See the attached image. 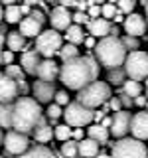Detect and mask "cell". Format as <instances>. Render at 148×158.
<instances>
[{
  "mask_svg": "<svg viewBox=\"0 0 148 158\" xmlns=\"http://www.w3.org/2000/svg\"><path fill=\"white\" fill-rule=\"evenodd\" d=\"M99 77V61L91 57H75L65 61L59 67V79L67 89L81 91L83 87L91 85Z\"/></svg>",
  "mask_w": 148,
  "mask_h": 158,
  "instance_id": "cell-1",
  "label": "cell"
},
{
  "mask_svg": "<svg viewBox=\"0 0 148 158\" xmlns=\"http://www.w3.org/2000/svg\"><path fill=\"white\" fill-rule=\"evenodd\" d=\"M43 123L42 107L32 97H18L14 103V117H12V128L22 135H30Z\"/></svg>",
  "mask_w": 148,
  "mask_h": 158,
  "instance_id": "cell-2",
  "label": "cell"
},
{
  "mask_svg": "<svg viewBox=\"0 0 148 158\" xmlns=\"http://www.w3.org/2000/svg\"><path fill=\"white\" fill-rule=\"evenodd\" d=\"M95 56H97V61L111 71V69H118L121 65H125L126 48L122 46V40L107 36V38H103V40L97 42Z\"/></svg>",
  "mask_w": 148,
  "mask_h": 158,
  "instance_id": "cell-3",
  "label": "cell"
},
{
  "mask_svg": "<svg viewBox=\"0 0 148 158\" xmlns=\"http://www.w3.org/2000/svg\"><path fill=\"white\" fill-rule=\"evenodd\" d=\"M111 99V87L105 81H93L91 85L77 91V103L87 109H97Z\"/></svg>",
  "mask_w": 148,
  "mask_h": 158,
  "instance_id": "cell-4",
  "label": "cell"
},
{
  "mask_svg": "<svg viewBox=\"0 0 148 158\" xmlns=\"http://www.w3.org/2000/svg\"><path fill=\"white\" fill-rule=\"evenodd\" d=\"M111 158H148V150L142 140L125 136L113 144Z\"/></svg>",
  "mask_w": 148,
  "mask_h": 158,
  "instance_id": "cell-5",
  "label": "cell"
},
{
  "mask_svg": "<svg viewBox=\"0 0 148 158\" xmlns=\"http://www.w3.org/2000/svg\"><path fill=\"white\" fill-rule=\"evenodd\" d=\"M61 48H63L61 34H57L56 30H46L36 38V52L46 59H51L56 53H59Z\"/></svg>",
  "mask_w": 148,
  "mask_h": 158,
  "instance_id": "cell-6",
  "label": "cell"
},
{
  "mask_svg": "<svg viewBox=\"0 0 148 158\" xmlns=\"http://www.w3.org/2000/svg\"><path fill=\"white\" fill-rule=\"evenodd\" d=\"M125 71L132 81L148 79V53L144 52H130L125 61Z\"/></svg>",
  "mask_w": 148,
  "mask_h": 158,
  "instance_id": "cell-7",
  "label": "cell"
},
{
  "mask_svg": "<svg viewBox=\"0 0 148 158\" xmlns=\"http://www.w3.org/2000/svg\"><path fill=\"white\" fill-rule=\"evenodd\" d=\"M63 118H65V125H69V127H87L95 118V111L83 107L81 103L75 101V103H69L65 107Z\"/></svg>",
  "mask_w": 148,
  "mask_h": 158,
  "instance_id": "cell-8",
  "label": "cell"
},
{
  "mask_svg": "<svg viewBox=\"0 0 148 158\" xmlns=\"http://www.w3.org/2000/svg\"><path fill=\"white\" fill-rule=\"evenodd\" d=\"M4 148H6L8 154H14V156H22L24 152L30 150V142H28V136L22 135V132H16V131H8L6 136H4Z\"/></svg>",
  "mask_w": 148,
  "mask_h": 158,
  "instance_id": "cell-9",
  "label": "cell"
},
{
  "mask_svg": "<svg viewBox=\"0 0 148 158\" xmlns=\"http://www.w3.org/2000/svg\"><path fill=\"white\" fill-rule=\"evenodd\" d=\"M18 83L10 79L6 73H0V105H12L18 101Z\"/></svg>",
  "mask_w": 148,
  "mask_h": 158,
  "instance_id": "cell-10",
  "label": "cell"
},
{
  "mask_svg": "<svg viewBox=\"0 0 148 158\" xmlns=\"http://www.w3.org/2000/svg\"><path fill=\"white\" fill-rule=\"evenodd\" d=\"M130 123H132V115L126 111V109H122L121 113H115V117H113L111 132L121 140V138H125V135L130 131Z\"/></svg>",
  "mask_w": 148,
  "mask_h": 158,
  "instance_id": "cell-11",
  "label": "cell"
},
{
  "mask_svg": "<svg viewBox=\"0 0 148 158\" xmlns=\"http://www.w3.org/2000/svg\"><path fill=\"white\" fill-rule=\"evenodd\" d=\"M125 32H126V36H132V38H138V36H142V34L146 32V20L144 16H140V14H136V12H132V14H128V16L125 18Z\"/></svg>",
  "mask_w": 148,
  "mask_h": 158,
  "instance_id": "cell-12",
  "label": "cell"
},
{
  "mask_svg": "<svg viewBox=\"0 0 148 158\" xmlns=\"http://www.w3.org/2000/svg\"><path fill=\"white\" fill-rule=\"evenodd\" d=\"M130 132L132 138H136V140H146L148 138V111H140L136 115H132Z\"/></svg>",
  "mask_w": 148,
  "mask_h": 158,
  "instance_id": "cell-13",
  "label": "cell"
},
{
  "mask_svg": "<svg viewBox=\"0 0 148 158\" xmlns=\"http://www.w3.org/2000/svg\"><path fill=\"white\" fill-rule=\"evenodd\" d=\"M49 22H51V26H53L56 32L57 30H67L71 26V22H73V14L69 12L67 8L57 6V8L51 10V14H49Z\"/></svg>",
  "mask_w": 148,
  "mask_h": 158,
  "instance_id": "cell-14",
  "label": "cell"
},
{
  "mask_svg": "<svg viewBox=\"0 0 148 158\" xmlns=\"http://www.w3.org/2000/svg\"><path fill=\"white\" fill-rule=\"evenodd\" d=\"M34 91V97H36L38 103H49L51 105V99H56V87H53V83H47V81H38L34 83L32 87Z\"/></svg>",
  "mask_w": 148,
  "mask_h": 158,
  "instance_id": "cell-15",
  "label": "cell"
},
{
  "mask_svg": "<svg viewBox=\"0 0 148 158\" xmlns=\"http://www.w3.org/2000/svg\"><path fill=\"white\" fill-rule=\"evenodd\" d=\"M36 75L39 77V81H47V83H53L56 77H59V67L53 59H42L38 67V73Z\"/></svg>",
  "mask_w": 148,
  "mask_h": 158,
  "instance_id": "cell-16",
  "label": "cell"
},
{
  "mask_svg": "<svg viewBox=\"0 0 148 158\" xmlns=\"http://www.w3.org/2000/svg\"><path fill=\"white\" fill-rule=\"evenodd\" d=\"M39 63H42V59H39V53L36 52V49H28V52L22 53L20 65H22V69L26 73H30V75H36V73H38Z\"/></svg>",
  "mask_w": 148,
  "mask_h": 158,
  "instance_id": "cell-17",
  "label": "cell"
},
{
  "mask_svg": "<svg viewBox=\"0 0 148 158\" xmlns=\"http://www.w3.org/2000/svg\"><path fill=\"white\" fill-rule=\"evenodd\" d=\"M20 34H22L24 38H38L39 34H42V22H38L36 18L30 14V16L22 18V22H20Z\"/></svg>",
  "mask_w": 148,
  "mask_h": 158,
  "instance_id": "cell-18",
  "label": "cell"
},
{
  "mask_svg": "<svg viewBox=\"0 0 148 158\" xmlns=\"http://www.w3.org/2000/svg\"><path fill=\"white\" fill-rule=\"evenodd\" d=\"M89 28V34H91L93 38H107L111 36V24H109V20L105 18H99V20H91V22L87 24Z\"/></svg>",
  "mask_w": 148,
  "mask_h": 158,
  "instance_id": "cell-19",
  "label": "cell"
},
{
  "mask_svg": "<svg viewBox=\"0 0 148 158\" xmlns=\"http://www.w3.org/2000/svg\"><path fill=\"white\" fill-rule=\"evenodd\" d=\"M79 156L81 158H95L99 156V142L91 140V138H83L79 142Z\"/></svg>",
  "mask_w": 148,
  "mask_h": 158,
  "instance_id": "cell-20",
  "label": "cell"
},
{
  "mask_svg": "<svg viewBox=\"0 0 148 158\" xmlns=\"http://www.w3.org/2000/svg\"><path fill=\"white\" fill-rule=\"evenodd\" d=\"M16 158H56V154H53L47 146L36 144V146H30L28 152H24L22 156H16Z\"/></svg>",
  "mask_w": 148,
  "mask_h": 158,
  "instance_id": "cell-21",
  "label": "cell"
},
{
  "mask_svg": "<svg viewBox=\"0 0 148 158\" xmlns=\"http://www.w3.org/2000/svg\"><path fill=\"white\" fill-rule=\"evenodd\" d=\"M65 40H67V44H73V46H77V44H83V42H85L83 28L77 26V24H71V26L65 30Z\"/></svg>",
  "mask_w": 148,
  "mask_h": 158,
  "instance_id": "cell-22",
  "label": "cell"
},
{
  "mask_svg": "<svg viewBox=\"0 0 148 158\" xmlns=\"http://www.w3.org/2000/svg\"><path fill=\"white\" fill-rule=\"evenodd\" d=\"M53 136H56V132H53V128L49 127V125H46V121H43L42 125L34 131V138H36V142H42V144L49 142Z\"/></svg>",
  "mask_w": 148,
  "mask_h": 158,
  "instance_id": "cell-23",
  "label": "cell"
},
{
  "mask_svg": "<svg viewBox=\"0 0 148 158\" xmlns=\"http://www.w3.org/2000/svg\"><path fill=\"white\" fill-rule=\"evenodd\" d=\"M87 135L91 140H95L99 142V144H103V142H107L109 140V128L105 127H101V125H91L87 128Z\"/></svg>",
  "mask_w": 148,
  "mask_h": 158,
  "instance_id": "cell-24",
  "label": "cell"
},
{
  "mask_svg": "<svg viewBox=\"0 0 148 158\" xmlns=\"http://www.w3.org/2000/svg\"><path fill=\"white\" fill-rule=\"evenodd\" d=\"M6 46H8L10 52H20V49H24V46H26V38L20 32H8Z\"/></svg>",
  "mask_w": 148,
  "mask_h": 158,
  "instance_id": "cell-25",
  "label": "cell"
},
{
  "mask_svg": "<svg viewBox=\"0 0 148 158\" xmlns=\"http://www.w3.org/2000/svg\"><path fill=\"white\" fill-rule=\"evenodd\" d=\"M14 103L12 105H0V128H12Z\"/></svg>",
  "mask_w": 148,
  "mask_h": 158,
  "instance_id": "cell-26",
  "label": "cell"
},
{
  "mask_svg": "<svg viewBox=\"0 0 148 158\" xmlns=\"http://www.w3.org/2000/svg\"><path fill=\"white\" fill-rule=\"evenodd\" d=\"M22 8L16 6V4H12V6H6V10H4V20H6L8 24H18L22 22Z\"/></svg>",
  "mask_w": 148,
  "mask_h": 158,
  "instance_id": "cell-27",
  "label": "cell"
},
{
  "mask_svg": "<svg viewBox=\"0 0 148 158\" xmlns=\"http://www.w3.org/2000/svg\"><path fill=\"white\" fill-rule=\"evenodd\" d=\"M122 93L125 95H128V97H140L142 95V85L138 81H132V79H128V81H125V85H122Z\"/></svg>",
  "mask_w": 148,
  "mask_h": 158,
  "instance_id": "cell-28",
  "label": "cell"
},
{
  "mask_svg": "<svg viewBox=\"0 0 148 158\" xmlns=\"http://www.w3.org/2000/svg\"><path fill=\"white\" fill-rule=\"evenodd\" d=\"M125 77H126L125 67H118V69H111V71H109L107 81L111 83V85H125V81H126Z\"/></svg>",
  "mask_w": 148,
  "mask_h": 158,
  "instance_id": "cell-29",
  "label": "cell"
},
{
  "mask_svg": "<svg viewBox=\"0 0 148 158\" xmlns=\"http://www.w3.org/2000/svg\"><path fill=\"white\" fill-rule=\"evenodd\" d=\"M53 132H56V138L61 142H67V140H73V128L69 125H57L53 128Z\"/></svg>",
  "mask_w": 148,
  "mask_h": 158,
  "instance_id": "cell-30",
  "label": "cell"
},
{
  "mask_svg": "<svg viewBox=\"0 0 148 158\" xmlns=\"http://www.w3.org/2000/svg\"><path fill=\"white\" fill-rule=\"evenodd\" d=\"M59 56H61L63 63H65V61H69V59L79 57V49H77V46H73V44H65V46L59 49Z\"/></svg>",
  "mask_w": 148,
  "mask_h": 158,
  "instance_id": "cell-31",
  "label": "cell"
},
{
  "mask_svg": "<svg viewBox=\"0 0 148 158\" xmlns=\"http://www.w3.org/2000/svg\"><path fill=\"white\" fill-rule=\"evenodd\" d=\"M61 154L65 158H75L79 154V142L75 140H67L61 144Z\"/></svg>",
  "mask_w": 148,
  "mask_h": 158,
  "instance_id": "cell-32",
  "label": "cell"
},
{
  "mask_svg": "<svg viewBox=\"0 0 148 158\" xmlns=\"http://www.w3.org/2000/svg\"><path fill=\"white\" fill-rule=\"evenodd\" d=\"M24 73H26V71L22 69V65H14V63H12V65L6 67V75L10 79H14L16 83H22L24 81Z\"/></svg>",
  "mask_w": 148,
  "mask_h": 158,
  "instance_id": "cell-33",
  "label": "cell"
},
{
  "mask_svg": "<svg viewBox=\"0 0 148 158\" xmlns=\"http://www.w3.org/2000/svg\"><path fill=\"white\" fill-rule=\"evenodd\" d=\"M134 6H136V0H118V4H117L118 12H125V14H132Z\"/></svg>",
  "mask_w": 148,
  "mask_h": 158,
  "instance_id": "cell-34",
  "label": "cell"
},
{
  "mask_svg": "<svg viewBox=\"0 0 148 158\" xmlns=\"http://www.w3.org/2000/svg\"><path fill=\"white\" fill-rule=\"evenodd\" d=\"M122 46L126 49H130V52H138V38H132V36H125L122 38Z\"/></svg>",
  "mask_w": 148,
  "mask_h": 158,
  "instance_id": "cell-35",
  "label": "cell"
},
{
  "mask_svg": "<svg viewBox=\"0 0 148 158\" xmlns=\"http://www.w3.org/2000/svg\"><path fill=\"white\" fill-rule=\"evenodd\" d=\"M117 14H118V8L115 6V4H105V6H103V18L105 20L115 18Z\"/></svg>",
  "mask_w": 148,
  "mask_h": 158,
  "instance_id": "cell-36",
  "label": "cell"
},
{
  "mask_svg": "<svg viewBox=\"0 0 148 158\" xmlns=\"http://www.w3.org/2000/svg\"><path fill=\"white\" fill-rule=\"evenodd\" d=\"M47 117L51 118V121H56V118L63 117V111H61V107H59V105H56V103H53V105H49V107H47Z\"/></svg>",
  "mask_w": 148,
  "mask_h": 158,
  "instance_id": "cell-37",
  "label": "cell"
},
{
  "mask_svg": "<svg viewBox=\"0 0 148 158\" xmlns=\"http://www.w3.org/2000/svg\"><path fill=\"white\" fill-rule=\"evenodd\" d=\"M56 105H59V107H63V105H69V95L65 91H57L56 93Z\"/></svg>",
  "mask_w": 148,
  "mask_h": 158,
  "instance_id": "cell-38",
  "label": "cell"
},
{
  "mask_svg": "<svg viewBox=\"0 0 148 158\" xmlns=\"http://www.w3.org/2000/svg\"><path fill=\"white\" fill-rule=\"evenodd\" d=\"M73 22L77 26H81V24H89L91 20H89V14H85V12H75L73 14Z\"/></svg>",
  "mask_w": 148,
  "mask_h": 158,
  "instance_id": "cell-39",
  "label": "cell"
},
{
  "mask_svg": "<svg viewBox=\"0 0 148 158\" xmlns=\"http://www.w3.org/2000/svg\"><path fill=\"white\" fill-rule=\"evenodd\" d=\"M109 107H111L115 113H121V111H122V103H121V99H118V97H111V99H109Z\"/></svg>",
  "mask_w": 148,
  "mask_h": 158,
  "instance_id": "cell-40",
  "label": "cell"
},
{
  "mask_svg": "<svg viewBox=\"0 0 148 158\" xmlns=\"http://www.w3.org/2000/svg\"><path fill=\"white\" fill-rule=\"evenodd\" d=\"M2 63H6V67L12 65V63H14V52H10V49H2Z\"/></svg>",
  "mask_w": 148,
  "mask_h": 158,
  "instance_id": "cell-41",
  "label": "cell"
},
{
  "mask_svg": "<svg viewBox=\"0 0 148 158\" xmlns=\"http://www.w3.org/2000/svg\"><path fill=\"white\" fill-rule=\"evenodd\" d=\"M59 4H61L63 8H69V6H77L79 2H81V0H57Z\"/></svg>",
  "mask_w": 148,
  "mask_h": 158,
  "instance_id": "cell-42",
  "label": "cell"
},
{
  "mask_svg": "<svg viewBox=\"0 0 148 158\" xmlns=\"http://www.w3.org/2000/svg\"><path fill=\"white\" fill-rule=\"evenodd\" d=\"M118 99H121V103H122V107H132V99L130 97H128V95H125V93H122V95L121 97H118Z\"/></svg>",
  "mask_w": 148,
  "mask_h": 158,
  "instance_id": "cell-43",
  "label": "cell"
},
{
  "mask_svg": "<svg viewBox=\"0 0 148 158\" xmlns=\"http://www.w3.org/2000/svg\"><path fill=\"white\" fill-rule=\"evenodd\" d=\"M83 44H85L89 49H95L97 48V42H95V38H93V36L91 38H85V42H83Z\"/></svg>",
  "mask_w": 148,
  "mask_h": 158,
  "instance_id": "cell-44",
  "label": "cell"
},
{
  "mask_svg": "<svg viewBox=\"0 0 148 158\" xmlns=\"http://www.w3.org/2000/svg\"><path fill=\"white\" fill-rule=\"evenodd\" d=\"M73 140H75V142L83 140V131H81V128H75V131H73Z\"/></svg>",
  "mask_w": 148,
  "mask_h": 158,
  "instance_id": "cell-45",
  "label": "cell"
},
{
  "mask_svg": "<svg viewBox=\"0 0 148 158\" xmlns=\"http://www.w3.org/2000/svg\"><path fill=\"white\" fill-rule=\"evenodd\" d=\"M134 103H136L138 107H146V105H148V97H142V95H140V97L134 99Z\"/></svg>",
  "mask_w": 148,
  "mask_h": 158,
  "instance_id": "cell-46",
  "label": "cell"
},
{
  "mask_svg": "<svg viewBox=\"0 0 148 158\" xmlns=\"http://www.w3.org/2000/svg\"><path fill=\"white\" fill-rule=\"evenodd\" d=\"M32 16H34V18H36V20H38V22H42V24H43V22H46V18H43V14H42V12H39V10H32Z\"/></svg>",
  "mask_w": 148,
  "mask_h": 158,
  "instance_id": "cell-47",
  "label": "cell"
},
{
  "mask_svg": "<svg viewBox=\"0 0 148 158\" xmlns=\"http://www.w3.org/2000/svg\"><path fill=\"white\" fill-rule=\"evenodd\" d=\"M99 125H101V127H105V128H111V125H113V118H103V123H99Z\"/></svg>",
  "mask_w": 148,
  "mask_h": 158,
  "instance_id": "cell-48",
  "label": "cell"
},
{
  "mask_svg": "<svg viewBox=\"0 0 148 158\" xmlns=\"http://www.w3.org/2000/svg\"><path fill=\"white\" fill-rule=\"evenodd\" d=\"M103 118H105V115H103V111H95V118H93V121H97V125H99V121L103 123Z\"/></svg>",
  "mask_w": 148,
  "mask_h": 158,
  "instance_id": "cell-49",
  "label": "cell"
},
{
  "mask_svg": "<svg viewBox=\"0 0 148 158\" xmlns=\"http://www.w3.org/2000/svg\"><path fill=\"white\" fill-rule=\"evenodd\" d=\"M20 8H22V14H28V16L32 14V10H30V6H28V4H24V6H20Z\"/></svg>",
  "mask_w": 148,
  "mask_h": 158,
  "instance_id": "cell-50",
  "label": "cell"
},
{
  "mask_svg": "<svg viewBox=\"0 0 148 158\" xmlns=\"http://www.w3.org/2000/svg\"><path fill=\"white\" fill-rule=\"evenodd\" d=\"M115 22H122V24H125V18H122V12H118L117 16H115Z\"/></svg>",
  "mask_w": 148,
  "mask_h": 158,
  "instance_id": "cell-51",
  "label": "cell"
},
{
  "mask_svg": "<svg viewBox=\"0 0 148 158\" xmlns=\"http://www.w3.org/2000/svg\"><path fill=\"white\" fill-rule=\"evenodd\" d=\"M142 6L146 10V24H148V0H142Z\"/></svg>",
  "mask_w": 148,
  "mask_h": 158,
  "instance_id": "cell-52",
  "label": "cell"
},
{
  "mask_svg": "<svg viewBox=\"0 0 148 158\" xmlns=\"http://www.w3.org/2000/svg\"><path fill=\"white\" fill-rule=\"evenodd\" d=\"M4 42H6V38H4V34H0V52H2V48H4Z\"/></svg>",
  "mask_w": 148,
  "mask_h": 158,
  "instance_id": "cell-53",
  "label": "cell"
},
{
  "mask_svg": "<svg viewBox=\"0 0 148 158\" xmlns=\"http://www.w3.org/2000/svg\"><path fill=\"white\" fill-rule=\"evenodd\" d=\"M4 136H6V135H4V131L0 128V146H4Z\"/></svg>",
  "mask_w": 148,
  "mask_h": 158,
  "instance_id": "cell-54",
  "label": "cell"
},
{
  "mask_svg": "<svg viewBox=\"0 0 148 158\" xmlns=\"http://www.w3.org/2000/svg\"><path fill=\"white\" fill-rule=\"evenodd\" d=\"M0 2H4V4H6V6H12V4L16 2V0H0Z\"/></svg>",
  "mask_w": 148,
  "mask_h": 158,
  "instance_id": "cell-55",
  "label": "cell"
},
{
  "mask_svg": "<svg viewBox=\"0 0 148 158\" xmlns=\"http://www.w3.org/2000/svg\"><path fill=\"white\" fill-rule=\"evenodd\" d=\"M4 18V10H2V4H0V20Z\"/></svg>",
  "mask_w": 148,
  "mask_h": 158,
  "instance_id": "cell-56",
  "label": "cell"
},
{
  "mask_svg": "<svg viewBox=\"0 0 148 158\" xmlns=\"http://www.w3.org/2000/svg\"><path fill=\"white\" fill-rule=\"evenodd\" d=\"M107 4H118V0H107Z\"/></svg>",
  "mask_w": 148,
  "mask_h": 158,
  "instance_id": "cell-57",
  "label": "cell"
},
{
  "mask_svg": "<svg viewBox=\"0 0 148 158\" xmlns=\"http://www.w3.org/2000/svg\"><path fill=\"white\" fill-rule=\"evenodd\" d=\"M95 158H111V156H107V154H99V156H95Z\"/></svg>",
  "mask_w": 148,
  "mask_h": 158,
  "instance_id": "cell-58",
  "label": "cell"
},
{
  "mask_svg": "<svg viewBox=\"0 0 148 158\" xmlns=\"http://www.w3.org/2000/svg\"><path fill=\"white\" fill-rule=\"evenodd\" d=\"M93 4H99V2H105V0H91Z\"/></svg>",
  "mask_w": 148,
  "mask_h": 158,
  "instance_id": "cell-59",
  "label": "cell"
},
{
  "mask_svg": "<svg viewBox=\"0 0 148 158\" xmlns=\"http://www.w3.org/2000/svg\"><path fill=\"white\" fill-rule=\"evenodd\" d=\"M146 97H148V79H146Z\"/></svg>",
  "mask_w": 148,
  "mask_h": 158,
  "instance_id": "cell-60",
  "label": "cell"
},
{
  "mask_svg": "<svg viewBox=\"0 0 148 158\" xmlns=\"http://www.w3.org/2000/svg\"><path fill=\"white\" fill-rule=\"evenodd\" d=\"M0 34H4V30H2V26H0Z\"/></svg>",
  "mask_w": 148,
  "mask_h": 158,
  "instance_id": "cell-61",
  "label": "cell"
},
{
  "mask_svg": "<svg viewBox=\"0 0 148 158\" xmlns=\"http://www.w3.org/2000/svg\"><path fill=\"white\" fill-rule=\"evenodd\" d=\"M46 2H56V0H46Z\"/></svg>",
  "mask_w": 148,
  "mask_h": 158,
  "instance_id": "cell-62",
  "label": "cell"
},
{
  "mask_svg": "<svg viewBox=\"0 0 148 158\" xmlns=\"http://www.w3.org/2000/svg\"><path fill=\"white\" fill-rule=\"evenodd\" d=\"M75 158H79V156H75Z\"/></svg>",
  "mask_w": 148,
  "mask_h": 158,
  "instance_id": "cell-63",
  "label": "cell"
},
{
  "mask_svg": "<svg viewBox=\"0 0 148 158\" xmlns=\"http://www.w3.org/2000/svg\"><path fill=\"white\" fill-rule=\"evenodd\" d=\"M0 158H2V156H0Z\"/></svg>",
  "mask_w": 148,
  "mask_h": 158,
  "instance_id": "cell-64",
  "label": "cell"
}]
</instances>
